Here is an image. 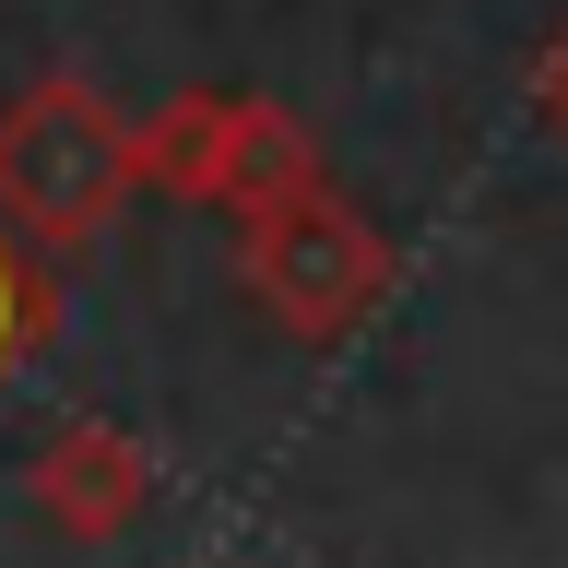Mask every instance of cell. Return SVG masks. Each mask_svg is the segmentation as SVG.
I'll return each mask as SVG.
<instances>
[{
  "label": "cell",
  "instance_id": "3957f363",
  "mask_svg": "<svg viewBox=\"0 0 568 568\" xmlns=\"http://www.w3.org/2000/svg\"><path fill=\"white\" fill-rule=\"evenodd\" d=\"M320 178V142L284 119L273 95H237V83H202L178 95L166 119H142V190L166 202H213V213H273Z\"/></svg>",
  "mask_w": 568,
  "mask_h": 568
},
{
  "label": "cell",
  "instance_id": "277c9868",
  "mask_svg": "<svg viewBox=\"0 0 568 568\" xmlns=\"http://www.w3.org/2000/svg\"><path fill=\"white\" fill-rule=\"evenodd\" d=\"M24 497H36V521L71 532V545H119L154 509V450L119 415H60L24 462Z\"/></svg>",
  "mask_w": 568,
  "mask_h": 568
},
{
  "label": "cell",
  "instance_id": "7a4b0ae2",
  "mask_svg": "<svg viewBox=\"0 0 568 568\" xmlns=\"http://www.w3.org/2000/svg\"><path fill=\"white\" fill-rule=\"evenodd\" d=\"M237 284L261 296L273 332L344 344L355 320H379V296H390V237L332 190V178H308L296 202H273V213L237 225Z\"/></svg>",
  "mask_w": 568,
  "mask_h": 568
},
{
  "label": "cell",
  "instance_id": "6da1fadb",
  "mask_svg": "<svg viewBox=\"0 0 568 568\" xmlns=\"http://www.w3.org/2000/svg\"><path fill=\"white\" fill-rule=\"evenodd\" d=\"M142 190V131L83 83V71H36L0 106V225H24L36 248H83L119 225Z\"/></svg>",
  "mask_w": 568,
  "mask_h": 568
},
{
  "label": "cell",
  "instance_id": "5b68a950",
  "mask_svg": "<svg viewBox=\"0 0 568 568\" xmlns=\"http://www.w3.org/2000/svg\"><path fill=\"white\" fill-rule=\"evenodd\" d=\"M48 332H60V273H48V248H36L24 225H0V379H12Z\"/></svg>",
  "mask_w": 568,
  "mask_h": 568
},
{
  "label": "cell",
  "instance_id": "8992f818",
  "mask_svg": "<svg viewBox=\"0 0 568 568\" xmlns=\"http://www.w3.org/2000/svg\"><path fill=\"white\" fill-rule=\"evenodd\" d=\"M532 119H545V131L568 142V24L545 36V60H532Z\"/></svg>",
  "mask_w": 568,
  "mask_h": 568
}]
</instances>
